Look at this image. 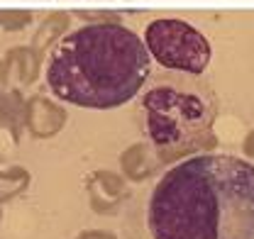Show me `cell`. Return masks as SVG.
Returning a JSON list of instances; mask_svg holds the SVG:
<instances>
[{
	"instance_id": "cell-2",
	"label": "cell",
	"mask_w": 254,
	"mask_h": 239,
	"mask_svg": "<svg viewBox=\"0 0 254 239\" xmlns=\"http://www.w3.org/2000/svg\"><path fill=\"white\" fill-rule=\"evenodd\" d=\"M149 73L152 57L134 32L120 22H91L54 44L44 78L68 105L113 110L144 88Z\"/></svg>"
},
{
	"instance_id": "cell-3",
	"label": "cell",
	"mask_w": 254,
	"mask_h": 239,
	"mask_svg": "<svg viewBox=\"0 0 254 239\" xmlns=\"http://www.w3.org/2000/svg\"><path fill=\"white\" fill-rule=\"evenodd\" d=\"M218 95L193 73H166L149 83L139 100L142 132L157 149H200L213 137Z\"/></svg>"
},
{
	"instance_id": "cell-1",
	"label": "cell",
	"mask_w": 254,
	"mask_h": 239,
	"mask_svg": "<svg viewBox=\"0 0 254 239\" xmlns=\"http://www.w3.org/2000/svg\"><path fill=\"white\" fill-rule=\"evenodd\" d=\"M154 239H254V164L198 154L169 169L152 190Z\"/></svg>"
},
{
	"instance_id": "cell-4",
	"label": "cell",
	"mask_w": 254,
	"mask_h": 239,
	"mask_svg": "<svg viewBox=\"0 0 254 239\" xmlns=\"http://www.w3.org/2000/svg\"><path fill=\"white\" fill-rule=\"evenodd\" d=\"M144 47L149 57L166 71H181L203 76L210 66L213 49L208 37L186 20H154L144 32Z\"/></svg>"
}]
</instances>
